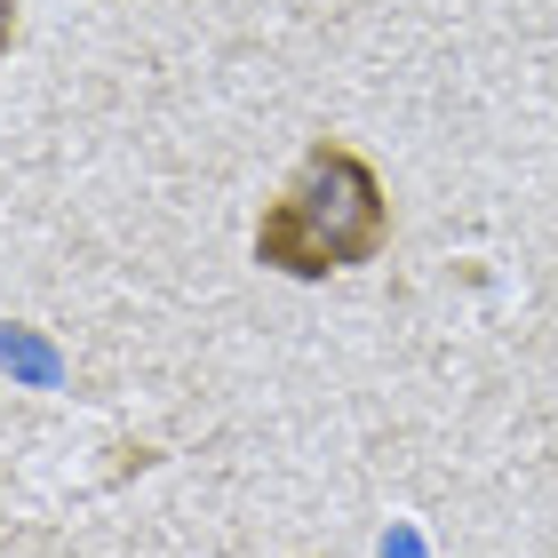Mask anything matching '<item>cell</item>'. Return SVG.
Masks as SVG:
<instances>
[{"mask_svg": "<svg viewBox=\"0 0 558 558\" xmlns=\"http://www.w3.org/2000/svg\"><path fill=\"white\" fill-rule=\"evenodd\" d=\"M256 264L279 279H327V271H360L391 247V192L367 168V151H351L343 136H312L295 175L264 199Z\"/></svg>", "mask_w": 558, "mask_h": 558, "instance_id": "obj_1", "label": "cell"}, {"mask_svg": "<svg viewBox=\"0 0 558 558\" xmlns=\"http://www.w3.org/2000/svg\"><path fill=\"white\" fill-rule=\"evenodd\" d=\"M9 40H16V0H0V57H9Z\"/></svg>", "mask_w": 558, "mask_h": 558, "instance_id": "obj_2", "label": "cell"}]
</instances>
